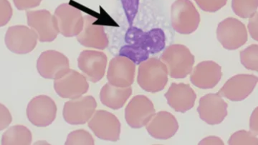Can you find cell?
I'll list each match as a JSON object with an SVG mask.
<instances>
[{
  "instance_id": "obj_31",
  "label": "cell",
  "mask_w": 258,
  "mask_h": 145,
  "mask_svg": "<svg viewBox=\"0 0 258 145\" xmlns=\"http://www.w3.org/2000/svg\"><path fill=\"white\" fill-rule=\"evenodd\" d=\"M13 122V117L9 109L0 103V131L4 130Z\"/></svg>"
},
{
  "instance_id": "obj_30",
  "label": "cell",
  "mask_w": 258,
  "mask_h": 145,
  "mask_svg": "<svg viewBox=\"0 0 258 145\" xmlns=\"http://www.w3.org/2000/svg\"><path fill=\"white\" fill-rule=\"evenodd\" d=\"M13 15V8L8 0H0V28L8 25Z\"/></svg>"
},
{
  "instance_id": "obj_1",
  "label": "cell",
  "mask_w": 258,
  "mask_h": 145,
  "mask_svg": "<svg viewBox=\"0 0 258 145\" xmlns=\"http://www.w3.org/2000/svg\"><path fill=\"white\" fill-rule=\"evenodd\" d=\"M161 60L167 67L169 76L174 79L187 77L195 64V56L189 49L179 44L168 47L161 55Z\"/></svg>"
},
{
  "instance_id": "obj_7",
  "label": "cell",
  "mask_w": 258,
  "mask_h": 145,
  "mask_svg": "<svg viewBox=\"0 0 258 145\" xmlns=\"http://www.w3.org/2000/svg\"><path fill=\"white\" fill-rule=\"evenodd\" d=\"M97 103L92 96H84L71 99L64 104L63 118L73 125L86 124L96 112Z\"/></svg>"
},
{
  "instance_id": "obj_35",
  "label": "cell",
  "mask_w": 258,
  "mask_h": 145,
  "mask_svg": "<svg viewBox=\"0 0 258 145\" xmlns=\"http://www.w3.org/2000/svg\"><path fill=\"white\" fill-rule=\"evenodd\" d=\"M199 144H208V145H212V144H221L223 145L224 142L222 141V139H220V137H217V136H208V137L205 138V139H203Z\"/></svg>"
},
{
  "instance_id": "obj_3",
  "label": "cell",
  "mask_w": 258,
  "mask_h": 145,
  "mask_svg": "<svg viewBox=\"0 0 258 145\" xmlns=\"http://www.w3.org/2000/svg\"><path fill=\"white\" fill-rule=\"evenodd\" d=\"M171 22L176 33L189 35L198 28L200 15L190 0H176L171 6Z\"/></svg>"
},
{
  "instance_id": "obj_22",
  "label": "cell",
  "mask_w": 258,
  "mask_h": 145,
  "mask_svg": "<svg viewBox=\"0 0 258 145\" xmlns=\"http://www.w3.org/2000/svg\"><path fill=\"white\" fill-rule=\"evenodd\" d=\"M148 133L158 139H168L172 137L179 129V124L171 113L159 112L154 114L146 125Z\"/></svg>"
},
{
  "instance_id": "obj_15",
  "label": "cell",
  "mask_w": 258,
  "mask_h": 145,
  "mask_svg": "<svg viewBox=\"0 0 258 145\" xmlns=\"http://www.w3.org/2000/svg\"><path fill=\"white\" fill-rule=\"evenodd\" d=\"M88 88L89 84L86 77L74 70H70L66 75L54 82L56 93L62 98H78L86 94Z\"/></svg>"
},
{
  "instance_id": "obj_5",
  "label": "cell",
  "mask_w": 258,
  "mask_h": 145,
  "mask_svg": "<svg viewBox=\"0 0 258 145\" xmlns=\"http://www.w3.org/2000/svg\"><path fill=\"white\" fill-rule=\"evenodd\" d=\"M217 40L226 50H235L247 41V29L243 23L235 18H229L219 24Z\"/></svg>"
},
{
  "instance_id": "obj_2",
  "label": "cell",
  "mask_w": 258,
  "mask_h": 145,
  "mask_svg": "<svg viewBox=\"0 0 258 145\" xmlns=\"http://www.w3.org/2000/svg\"><path fill=\"white\" fill-rule=\"evenodd\" d=\"M167 67L157 58H149L140 63L137 82L146 92H160L168 82Z\"/></svg>"
},
{
  "instance_id": "obj_4",
  "label": "cell",
  "mask_w": 258,
  "mask_h": 145,
  "mask_svg": "<svg viewBox=\"0 0 258 145\" xmlns=\"http://www.w3.org/2000/svg\"><path fill=\"white\" fill-rule=\"evenodd\" d=\"M125 41L139 51L150 55L163 50L166 45V37L161 29L144 32L140 29L132 28L127 32Z\"/></svg>"
},
{
  "instance_id": "obj_32",
  "label": "cell",
  "mask_w": 258,
  "mask_h": 145,
  "mask_svg": "<svg viewBox=\"0 0 258 145\" xmlns=\"http://www.w3.org/2000/svg\"><path fill=\"white\" fill-rule=\"evenodd\" d=\"M42 0H13L15 6L19 10H28L37 8Z\"/></svg>"
},
{
  "instance_id": "obj_34",
  "label": "cell",
  "mask_w": 258,
  "mask_h": 145,
  "mask_svg": "<svg viewBox=\"0 0 258 145\" xmlns=\"http://www.w3.org/2000/svg\"><path fill=\"white\" fill-rule=\"evenodd\" d=\"M249 131L254 135L258 134V108L254 109L249 121Z\"/></svg>"
},
{
  "instance_id": "obj_19",
  "label": "cell",
  "mask_w": 258,
  "mask_h": 145,
  "mask_svg": "<svg viewBox=\"0 0 258 145\" xmlns=\"http://www.w3.org/2000/svg\"><path fill=\"white\" fill-rule=\"evenodd\" d=\"M96 18L93 17H85L82 31L76 37L83 46L105 50L108 46L109 41L103 26L96 25Z\"/></svg>"
},
{
  "instance_id": "obj_28",
  "label": "cell",
  "mask_w": 258,
  "mask_h": 145,
  "mask_svg": "<svg viewBox=\"0 0 258 145\" xmlns=\"http://www.w3.org/2000/svg\"><path fill=\"white\" fill-rule=\"evenodd\" d=\"M230 145H257V136L254 135L250 131L241 130L234 133L228 141Z\"/></svg>"
},
{
  "instance_id": "obj_26",
  "label": "cell",
  "mask_w": 258,
  "mask_h": 145,
  "mask_svg": "<svg viewBox=\"0 0 258 145\" xmlns=\"http://www.w3.org/2000/svg\"><path fill=\"white\" fill-rule=\"evenodd\" d=\"M240 62L245 68L258 71V45H252L240 52Z\"/></svg>"
},
{
  "instance_id": "obj_14",
  "label": "cell",
  "mask_w": 258,
  "mask_h": 145,
  "mask_svg": "<svg viewBox=\"0 0 258 145\" xmlns=\"http://www.w3.org/2000/svg\"><path fill=\"white\" fill-rule=\"evenodd\" d=\"M228 104L218 93L208 94L200 99L198 112L200 119L210 125L220 124L227 115Z\"/></svg>"
},
{
  "instance_id": "obj_29",
  "label": "cell",
  "mask_w": 258,
  "mask_h": 145,
  "mask_svg": "<svg viewBox=\"0 0 258 145\" xmlns=\"http://www.w3.org/2000/svg\"><path fill=\"white\" fill-rule=\"evenodd\" d=\"M200 9L207 13H215L225 6L227 0H195Z\"/></svg>"
},
{
  "instance_id": "obj_17",
  "label": "cell",
  "mask_w": 258,
  "mask_h": 145,
  "mask_svg": "<svg viewBox=\"0 0 258 145\" xmlns=\"http://www.w3.org/2000/svg\"><path fill=\"white\" fill-rule=\"evenodd\" d=\"M136 64L125 56L115 57L109 63L107 78L115 87H130L134 83Z\"/></svg>"
},
{
  "instance_id": "obj_8",
  "label": "cell",
  "mask_w": 258,
  "mask_h": 145,
  "mask_svg": "<svg viewBox=\"0 0 258 145\" xmlns=\"http://www.w3.org/2000/svg\"><path fill=\"white\" fill-rule=\"evenodd\" d=\"M57 114V106L53 99L46 95L34 97L27 107L29 121L38 127H45L52 124Z\"/></svg>"
},
{
  "instance_id": "obj_9",
  "label": "cell",
  "mask_w": 258,
  "mask_h": 145,
  "mask_svg": "<svg viewBox=\"0 0 258 145\" xmlns=\"http://www.w3.org/2000/svg\"><path fill=\"white\" fill-rule=\"evenodd\" d=\"M88 126L95 135L103 140L116 141L119 139L121 126L118 118L111 112L96 111L88 121Z\"/></svg>"
},
{
  "instance_id": "obj_10",
  "label": "cell",
  "mask_w": 258,
  "mask_h": 145,
  "mask_svg": "<svg viewBox=\"0 0 258 145\" xmlns=\"http://www.w3.org/2000/svg\"><path fill=\"white\" fill-rule=\"evenodd\" d=\"M37 69L42 77L57 80L70 70L68 57L55 50L42 52L37 62Z\"/></svg>"
},
{
  "instance_id": "obj_12",
  "label": "cell",
  "mask_w": 258,
  "mask_h": 145,
  "mask_svg": "<svg viewBox=\"0 0 258 145\" xmlns=\"http://www.w3.org/2000/svg\"><path fill=\"white\" fill-rule=\"evenodd\" d=\"M28 24L37 34L40 42L54 41L58 35L59 31L54 15L47 10L28 11L26 13Z\"/></svg>"
},
{
  "instance_id": "obj_13",
  "label": "cell",
  "mask_w": 258,
  "mask_h": 145,
  "mask_svg": "<svg viewBox=\"0 0 258 145\" xmlns=\"http://www.w3.org/2000/svg\"><path fill=\"white\" fill-rule=\"evenodd\" d=\"M156 114L152 101L144 95L135 96L125 109V119L131 127H143Z\"/></svg>"
},
{
  "instance_id": "obj_27",
  "label": "cell",
  "mask_w": 258,
  "mask_h": 145,
  "mask_svg": "<svg viewBox=\"0 0 258 145\" xmlns=\"http://www.w3.org/2000/svg\"><path fill=\"white\" fill-rule=\"evenodd\" d=\"M66 145H93L94 139L88 131L79 129L72 131L68 136Z\"/></svg>"
},
{
  "instance_id": "obj_20",
  "label": "cell",
  "mask_w": 258,
  "mask_h": 145,
  "mask_svg": "<svg viewBox=\"0 0 258 145\" xmlns=\"http://www.w3.org/2000/svg\"><path fill=\"white\" fill-rule=\"evenodd\" d=\"M192 70L190 80L198 88H214L221 80L222 68L216 62H200Z\"/></svg>"
},
{
  "instance_id": "obj_21",
  "label": "cell",
  "mask_w": 258,
  "mask_h": 145,
  "mask_svg": "<svg viewBox=\"0 0 258 145\" xmlns=\"http://www.w3.org/2000/svg\"><path fill=\"white\" fill-rule=\"evenodd\" d=\"M165 97L169 105L176 112L184 113L194 107L197 94L189 84L173 83Z\"/></svg>"
},
{
  "instance_id": "obj_16",
  "label": "cell",
  "mask_w": 258,
  "mask_h": 145,
  "mask_svg": "<svg viewBox=\"0 0 258 145\" xmlns=\"http://www.w3.org/2000/svg\"><path fill=\"white\" fill-rule=\"evenodd\" d=\"M258 82L257 76L237 75L224 84L219 94L233 102L244 100L252 93Z\"/></svg>"
},
{
  "instance_id": "obj_24",
  "label": "cell",
  "mask_w": 258,
  "mask_h": 145,
  "mask_svg": "<svg viewBox=\"0 0 258 145\" xmlns=\"http://www.w3.org/2000/svg\"><path fill=\"white\" fill-rule=\"evenodd\" d=\"M31 131L26 126L15 125L11 126L2 136L3 145H29L31 144Z\"/></svg>"
},
{
  "instance_id": "obj_6",
  "label": "cell",
  "mask_w": 258,
  "mask_h": 145,
  "mask_svg": "<svg viewBox=\"0 0 258 145\" xmlns=\"http://www.w3.org/2000/svg\"><path fill=\"white\" fill-rule=\"evenodd\" d=\"M37 40L35 32L24 25L10 27L5 37L8 50L18 55L31 52L36 47Z\"/></svg>"
},
{
  "instance_id": "obj_23",
  "label": "cell",
  "mask_w": 258,
  "mask_h": 145,
  "mask_svg": "<svg viewBox=\"0 0 258 145\" xmlns=\"http://www.w3.org/2000/svg\"><path fill=\"white\" fill-rule=\"evenodd\" d=\"M132 94L130 87H115L107 83L101 89L100 99L102 104L112 109H119L123 107Z\"/></svg>"
},
{
  "instance_id": "obj_33",
  "label": "cell",
  "mask_w": 258,
  "mask_h": 145,
  "mask_svg": "<svg viewBox=\"0 0 258 145\" xmlns=\"http://www.w3.org/2000/svg\"><path fill=\"white\" fill-rule=\"evenodd\" d=\"M258 15L256 13L253 16L251 17L248 24V29L251 37L255 41H258Z\"/></svg>"
},
{
  "instance_id": "obj_25",
  "label": "cell",
  "mask_w": 258,
  "mask_h": 145,
  "mask_svg": "<svg viewBox=\"0 0 258 145\" xmlns=\"http://www.w3.org/2000/svg\"><path fill=\"white\" fill-rule=\"evenodd\" d=\"M258 0H232L234 13L242 18H250L257 13Z\"/></svg>"
},
{
  "instance_id": "obj_18",
  "label": "cell",
  "mask_w": 258,
  "mask_h": 145,
  "mask_svg": "<svg viewBox=\"0 0 258 145\" xmlns=\"http://www.w3.org/2000/svg\"><path fill=\"white\" fill-rule=\"evenodd\" d=\"M106 55L103 52L84 50L78 59V65L85 77L91 82H99L106 72Z\"/></svg>"
},
{
  "instance_id": "obj_11",
  "label": "cell",
  "mask_w": 258,
  "mask_h": 145,
  "mask_svg": "<svg viewBox=\"0 0 258 145\" xmlns=\"http://www.w3.org/2000/svg\"><path fill=\"white\" fill-rule=\"evenodd\" d=\"M54 17L59 33L66 38L77 36L82 31L84 18L77 8L64 3L57 7Z\"/></svg>"
}]
</instances>
